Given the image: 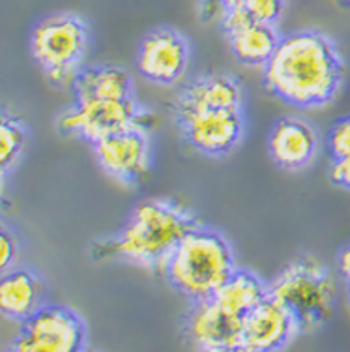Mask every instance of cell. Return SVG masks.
Here are the masks:
<instances>
[{"instance_id":"obj_24","label":"cell","mask_w":350,"mask_h":352,"mask_svg":"<svg viewBox=\"0 0 350 352\" xmlns=\"http://www.w3.org/2000/svg\"><path fill=\"white\" fill-rule=\"evenodd\" d=\"M339 268H341V274L344 276V279L350 283V245L344 248L341 257H339Z\"/></svg>"},{"instance_id":"obj_19","label":"cell","mask_w":350,"mask_h":352,"mask_svg":"<svg viewBox=\"0 0 350 352\" xmlns=\"http://www.w3.org/2000/svg\"><path fill=\"white\" fill-rule=\"evenodd\" d=\"M283 6L285 0H206V10L219 19L225 10H240L255 21L276 23Z\"/></svg>"},{"instance_id":"obj_6","label":"cell","mask_w":350,"mask_h":352,"mask_svg":"<svg viewBox=\"0 0 350 352\" xmlns=\"http://www.w3.org/2000/svg\"><path fill=\"white\" fill-rule=\"evenodd\" d=\"M144 115L135 103L129 100H81L77 107L64 113L61 118L62 131L77 133L88 141H100L101 137L111 135L120 129L142 126ZM144 128V126H142Z\"/></svg>"},{"instance_id":"obj_4","label":"cell","mask_w":350,"mask_h":352,"mask_svg":"<svg viewBox=\"0 0 350 352\" xmlns=\"http://www.w3.org/2000/svg\"><path fill=\"white\" fill-rule=\"evenodd\" d=\"M268 292L296 317L300 332H315L328 322L336 302V283L320 261L302 257L290 263Z\"/></svg>"},{"instance_id":"obj_27","label":"cell","mask_w":350,"mask_h":352,"mask_svg":"<svg viewBox=\"0 0 350 352\" xmlns=\"http://www.w3.org/2000/svg\"><path fill=\"white\" fill-rule=\"evenodd\" d=\"M347 2H350V0H347Z\"/></svg>"},{"instance_id":"obj_25","label":"cell","mask_w":350,"mask_h":352,"mask_svg":"<svg viewBox=\"0 0 350 352\" xmlns=\"http://www.w3.org/2000/svg\"><path fill=\"white\" fill-rule=\"evenodd\" d=\"M4 173H2V170H0V195H2V190H4Z\"/></svg>"},{"instance_id":"obj_7","label":"cell","mask_w":350,"mask_h":352,"mask_svg":"<svg viewBox=\"0 0 350 352\" xmlns=\"http://www.w3.org/2000/svg\"><path fill=\"white\" fill-rule=\"evenodd\" d=\"M85 341L81 318L64 307H43L27 318L15 349L21 352H74Z\"/></svg>"},{"instance_id":"obj_20","label":"cell","mask_w":350,"mask_h":352,"mask_svg":"<svg viewBox=\"0 0 350 352\" xmlns=\"http://www.w3.org/2000/svg\"><path fill=\"white\" fill-rule=\"evenodd\" d=\"M25 148V129L12 116L0 115V170L10 169Z\"/></svg>"},{"instance_id":"obj_23","label":"cell","mask_w":350,"mask_h":352,"mask_svg":"<svg viewBox=\"0 0 350 352\" xmlns=\"http://www.w3.org/2000/svg\"><path fill=\"white\" fill-rule=\"evenodd\" d=\"M330 178L331 182L337 184V186L350 190V156L333 160L330 169Z\"/></svg>"},{"instance_id":"obj_2","label":"cell","mask_w":350,"mask_h":352,"mask_svg":"<svg viewBox=\"0 0 350 352\" xmlns=\"http://www.w3.org/2000/svg\"><path fill=\"white\" fill-rule=\"evenodd\" d=\"M197 223L178 204L144 201L129 216L126 227L111 244V253L146 268H163L175 248Z\"/></svg>"},{"instance_id":"obj_15","label":"cell","mask_w":350,"mask_h":352,"mask_svg":"<svg viewBox=\"0 0 350 352\" xmlns=\"http://www.w3.org/2000/svg\"><path fill=\"white\" fill-rule=\"evenodd\" d=\"M242 88L227 75H210L191 82L178 100V116L204 109L242 111Z\"/></svg>"},{"instance_id":"obj_11","label":"cell","mask_w":350,"mask_h":352,"mask_svg":"<svg viewBox=\"0 0 350 352\" xmlns=\"http://www.w3.org/2000/svg\"><path fill=\"white\" fill-rule=\"evenodd\" d=\"M188 141L204 154L219 156L232 150L243 133L242 111L204 109L180 115Z\"/></svg>"},{"instance_id":"obj_3","label":"cell","mask_w":350,"mask_h":352,"mask_svg":"<svg viewBox=\"0 0 350 352\" xmlns=\"http://www.w3.org/2000/svg\"><path fill=\"white\" fill-rule=\"evenodd\" d=\"M234 270L229 242L216 230L201 227L180 240L165 266L171 285L193 302L212 298Z\"/></svg>"},{"instance_id":"obj_21","label":"cell","mask_w":350,"mask_h":352,"mask_svg":"<svg viewBox=\"0 0 350 352\" xmlns=\"http://www.w3.org/2000/svg\"><path fill=\"white\" fill-rule=\"evenodd\" d=\"M330 150L333 160L350 156V118L333 126L330 133Z\"/></svg>"},{"instance_id":"obj_26","label":"cell","mask_w":350,"mask_h":352,"mask_svg":"<svg viewBox=\"0 0 350 352\" xmlns=\"http://www.w3.org/2000/svg\"><path fill=\"white\" fill-rule=\"evenodd\" d=\"M349 300H350V289H349Z\"/></svg>"},{"instance_id":"obj_14","label":"cell","mask_w":350,"mask_h":352,"mask_svg":"<svg viewBox=\"0 0 350 352\" xmlns=\"http://www.w3.org/2000/svg\"><path fill=\"white\" fill-rule=\"evenodd\" d=\"M317 148V133L303 120H296V118L279 120L270 133V156L281 169H303L305 165L313 162Z\"/></svg>"},{"instance_id":"obj_22","label":"cell","mask_w":350,"mask_h":352,"mask_svg":"<svg viewBox=\"0 0 350 352\" xmlns=\"http://www.w3.org/2000/svg\"><path fill=\"white\" fill-rule=\"evenodd\" d=\"M17 255V244H15L12 232L0 225V274H6L10 266L14 264Z\"/></svg>"},{"instance_id":"obj_8","label":"cell","mask_w":350,"mask_h":352,"mask_svg":"<svg viewBox=\"0 0 350 352\" xmlns=\"http://www.w3.org/2000/svg\"><path fill=\"white\" fill-rule=\"evenodd\" d=\"M300 333L296 317L289 307L268 296L242 318V351L268 352L289 345Z\"/></svg>"},{"instance_id":"obj_18","label":"cell","mask_w":350,"mask_h":352,"mask_svg":"<svg viewBox=\"0 0 350 352\" xmlns=\"http://www.w3.org/2000/svg\"><path fill=\"white\" fill-rule=\"evenodd\" d=\"M268 296V287L256 278L255 274L245 270H234L229 279L219 287L212 300L223 309L242 317L250 313L259 302Z\"/></svg>"},{"instance_id":"obj_1","label":"cell","mask_w":350,"mask_h":352,"mask_svg":"<svg viewBox=\"0 0 350 352\" xmlns=\"http://www.w3.org/2000/svg\"><path fill=\"white\" fill-rule=\"evenodd\" d=\"M343 82V60L336 45L318 32H294L277 43L264 64V85L296 107L330 103Z\"/></svg>"},{"instance_id":"obj_12","label":"cell","mask_w":350,"mask_h":352,"mask_svg":"<svg viewBox=\"0 0 350 352\" xmlns=\"http://www.w3.org/2000/svg\"><path fill=\"white\" fill-rule=\"evenodd\" d=\"M188 338L201 351H242V317L212 298L195 302L188 318Z\"/></svg>"},{"instance_id":"obj_17","label":"cell","mask_w":350,"mask_h":352,"mask_svg":"<svg viewBox=\"0 0 350 352\" xmlns=\"http://www.w3.org/2000/svg\"><path fill=\"white\" fill-rule=\"evenodd\" d=\"M77 102L81 100H129L131 79L122 68L103 66L79 72L74 81Z\"/></svg>"},{"instance_id":"obj_5","label":"cell","mask_w":350,"mask_h":352,"mask_svg":"<svg viewBox=\"0 0 350 352\" xmlns=\"http://www.w3.org/2000/svg\"><path fill=\"white\" fill-rule=\"evenodd\" d=\"M87 45V27L75 15H54L34 28V56L58 85H74Z\"/></svg>"},{"instance_id":"obj_13","label":"cell","mask_w":350,"mask_h":352,"mask_svg":"<svg viewBox=\"0 0 350 352\" xmlns=\"http://www.w3.org/2000/svg\"><path fill=\"white\" fill-rule=\"evenodd\" d=\"M221 25L234 56L248 66H264L281 40L274 23L255 21L240 10H225Z\"/></svg>"},{"instance_id":"obj_16","label":"cell","mask_w":350,"mask_h":352,"mask_svg":"<svg viewBox=\"0 0 350 352\" xmlns=\"http://www.w3.org/2000/svg\"><path fill=\"white\" fill-rule=\"evenodd\" d=\"M41 285L25 270L10 272L0 279V313L10 318L27 320L40 309Z\"/></svg>"},{"instance_id":"obj_9","label":"cell","mask_w":350,"mask_h":352,"mask_svg":"<svg viewBox=\"0 0 350 352\" xmlns=\"http://www.w3.org/2000/svg\"><path fill=\"white\" fill-rule=\"evenodd\" d=\"M94 148L103 170L120 182H137L149 170L150 142L142 126L101 137L94 142Z\"/></svg>"},{"instance_id":"obj_10","label":"cell","mask_w":350,"mask_h":352,"mask_svg":"<svg viewBox=\"0 0 350 352\" xmlns=\"http://www.w3.org/2000/svg\"><path fill=\"white\" fill-rule=\"evenodd\" d=\"M189 49L182 36L175 30H155L141 43L137 66L144 79L155 85H175L188 69Z\"/></svg>"}]
</instances>
